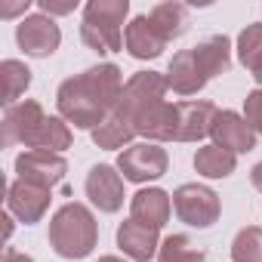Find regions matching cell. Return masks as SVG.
<instances>
[{
	"label": "cell",
	"mask_w": 262,
	"mask_h": 262,
	"mask_svg": "<svg viewBox=\"0 0 262 262\" xmlns=\"http://www.w3.org/2000/svg\"><path fill=\"white\" fill-rule=\"evenodd\" d=\"M194 170L207 179H225L237 170V155H231L219 145H204L194 155Z\"/></svg>",
	"instance_id": "obj_20"
},
{
	"label": "cell",
	"mask_w": 262,
	"mask_h": 262,
	"mask_svg": "<svg viewBox=\"0 0 262 262\" xmlns=\"http://www.w3.org/2000/svg\"><path fill=\"white\" fill-rule=\"evenodd\" d=\"M231 262H262V228L247 225L231 241Z\"/></svg>",
	"instance_id": "obj_24"
},
{
	"label": "cell",
	"mask_w": 262,
	"mask_h": 262,
	"mask_svg": "<svg viewBox=\"0 0 262 262\" xmlns=\"http://www.w3.org/2000/svg\"><path fill=\"white\" fill-rule=\"evenodd\" d=\"M250 182H253V188H256V191H262V161L250 170Z\"/></svg>",
	"instance_id": "obj_29"
},
{
	"label": "cell",
	"mask_w": 262,
	"mask_h": 262,
	"mask_svg": "<svg viewBox=\"0 0 262 262\" xmlns=\"http://www.w3.org/2000/svg\"><path fill=\"white\" fill-rule=\"evenodd\" d=\"M244 120L253 126L256 136H262V90L247 93V99H244Z\"/></svg>",
	"instance_id": "obj_26"
},
{
	"label": "cell",
	"mask_w": 262,
	"mask_h": 262,
	"mask_svg": "<svg viewBox=\"0 0 262 262\" xmlns=\"http://www.w3.org/2000/svg\"><path fill=\"white\" fill-rule=\"evenodd\" d=\"M123 47H126V53L133 56V59H142L145 62V59H158L167 50V40H164V34L155 28V22L145 13V16L129 19L126 34H123Z\"/></svg>",
	"instance_id": "obj_16"
},
{
	"label": "cell",
	"mask_w": 262,
	"mask_h": 262,
	"mask_svg": "<svg viewBox=\"0 0 262 262\" xmlns=\"http://www.w3.org/2000/svg\"><path fill=\"white\" fill-rule=\"evenodd\" d=\"M83 191L90 198V204L99 210V213H117L123 207V176L117 167L111 164H96L90 173H86V182H83Z\"/></svg>",
	"instance_id": "obj_10"
},
{
	"label": "cell",
	"mask_w": 262,
	"mask_h": 262,
	"mask_svg": "<svg viewBox=\"0 0 262 262\" xmlns=\"http://www.w3.org/2000/svg\"><path fill=\"white\" fill-rule=\"evenodd\" d=\"M158 262H207V250L188 234H167L158 250Z\"/></svg>",
	"instance_id": "obj_22"
},
{
	"label": "cell",
	"mask_w": 262,
	"mask_h": 262,
	"mask_svg": "<svg viewBox=\"0 0 262 262\" xmlns=\"http://www.w3.org/2000/svg\"><path fill=\"white\" fill-rule=\"evenodd\" d=\"M16 43L25 56H34V59H47L59 50L62 43V31L59 25L43 16V13H34V16H25L19 25H16Z\"/></svg>",
	"instance_id": "obj_8"
},
{
	"label": "cell",
	"mask_w": 262,
	"mask_h": 262,
	"mask_svg": "<svg viewBox=\"0 0 262 262\" xmlns=\"http://www.w3.org/2000/svg\"><path fill=\"white\" fill-rule=\"evenodd\" d=\"M173 210H176L179 222H185L191 228H210L222 216V201L213 188L185 182L173 191Z\"/></svg>",
	"instance_id": "obj_6"
},
{
	"label": "cell",
	"mask_w": 262,
	"mask_h": 262,
	"mask_svg": "<svg viewBox=\"0 0 262 262\" xmlns=\"http://www.w3.org/2000/svg\"><path fill=\"white\" fill-rule=\"evenodd\" d=\"M179 111V129H176V142H201L204 136H210L213 120L219 114V108L207 99H188V102H176Z\"/></svg>",
	"instance_id": "obj_14"
},
{
	"label": "cell",
	"mask_w": 262,
	"mask_h": 262,
	"mask_svg": "<svg viewBox=\"0 0 262 262\" xmlns=\"http://www.w3.org/2000/svg\"><path fill=\"white\" fill-rule=\"evenodd\" d=\"M99 262H123L120 256H99Z\"/></svg>",
	"instance_id": "obj_32"
},
{
	"label": "cell",
	"mask_w": 262,
	"mask_h": 262,
	"mask_svg": "<svg viewBox=\"0 0 262 262\" xmlns=\"http://www.w3.org/2000/svg\"><path fill=\"white\" fill-rule=\"evenodd\" d=\"M167 77L158 71H136L123 83L117 114H123L133 123L136 136H145L148 142H176L179 129V111L167 102Z\"/></svg>",
	"instance_id": "obj_2"
},
{
	"label": "cell",
	"mask_w": 262,
	"mask_h": 262,
	"mask_svg": "<svg viewBox=\"0 0 262 262\" xmlns=\"http://www.w3.org/2000/svg\"><path fill=\"white\" fill-rule=\"evenodd\" d=\"M50 201H53V188L34 185V182H25V179H13L10 188H7V210L25 225L40 222L50 210Z\"/></svg>",
	"instance_id": "obj_11"
},
{
	"label": "cell",
	"mask_w": 262,
	"mask_h": 262,
	"mask_svg": "<svg viewBox=\"0 0 262 262\" xmlns=\"http://www.w3.org/2000/svg\"><path fill=\"white\" fill-rule=\"evenodd\" d=\"M247 71H250V77H253V80H256V83L262 86V56H259V59H256V62H253V65H250Z\"/></svg>",
	"instance_id": "obj_31"
},
{
	"label": "cell",
	"mask_w": 262,
	"mask_h": 262,
	"mask_svg": "<svg viewBox=\"0 0 262 262\" xmlns=\"http://www.w3.org/2000/svg\"><path fill=\"white\" fill-rule=\"evenodd\" d=\"M71 126H68V120H62V117H56V114H47V120L40 123V129L34 133V139H31V145L28 148H43V151H56V155H62L65 148H71Z\"/></svg>",
	"instance_id": "obj_21"
},
{
	"label": "cell",
	"mask_w": 262,
	"mask_h": 262,
	"mask_svg": "<svg viewBox=\"0 0 262 262\" xmlns=\"http://www.w3.org/2000/svg\"><path fill=\"white\" fill-rule=\"evenodd\" d=\"M99 244V222L86 204L68 201L50 219V247L62 259H86Z\"/></svg>",
	"instance_id": "obj_4"
},
{
	"label": "cell",
	"mask_w": 262,
	"mask_h": 262,
	"mask_svg": "<svg viewBox=\"0 0 262 262\" xmlns=\"http://www.w3.org/2000/svg\"><path fill=\"white\" fill-rule=\"evenodd\" d=\"M173 213V198L164 188H139L129 201V219L145 222L151 228H164Z\"/></svg>",
	"instance_id": "obj_17"
},
{
	"label": "cell",
	"mask_w": 262,
	"mask_h": 262,
	"mask_svg": "<svg viewBox=\"0 0 262 262\" xmlns=\"http://www.w3.org/2000/svg\"><path fill=\"white\" fill-rule=\"evenodd\" d=\"M148 19L155 22V28L164 34V40H167V43H170V40H176V37H182V34L188 31V25H191L188 7H185V4H176V0L151 7Z\"/></svg>",
	"instance_id": "obj_18"
},
{
	"label": "cell",
	"mask_w": 262,
	"mask_h": 262,
	"mask_svg": "<svg viewBox=\"0 0 262 262\" xmlns=\"http://www.w3.org/2000/svg\"><path fill=\"white\" fill-rule=\"evenodd\" d=\"M210 136H213V145L231 151V155H247L256 148V133H253V126L244 120V114L237 111H219L216 120H213V129H210Z\"/></svg>",
	"instance_id": "obj_13"
},
{
	"label": "cell",
	"mask_w": 262,
	"mask_h": 262,
	"mask_svg": "<svg viewBox=\"0 0 262 262\" xmlns=\"http://www.w3.org/2000/svg\"><path fill=\"white\" fill-rule=\"evenodd\" d=\"M93 142L99 145V148H108V151H114V148H126V145H133V139H136V129H133V123H129L123 114H111L102 126H96L93 129Z\"/></svg>",
	"instance_id": "obj_19"
},
{
	"label": "cell",
	"mask_w": 262,
	"mask_h": 262,
	"mask_svg": "<svg viewBox=\"0 0 262 262\" xmlns=\"http://www.w3.org/2000/svg\"><path fill=\"white\" fill-rule=\"evenodd\" d=\"M259 56H262V22H253L237 34V59L244 68H250Z\"/></svg>",
	"instance_id": "obj_25"
},
{
	"label": "cell",
	"mask_w": 262,
	"mask_h": 262,
	"mask_svg": "<svg viewBox=\"0 0 262 262\" xmlns=\"http://www.w3.org/2000/svg\"><path fill=\"white\" fill-rule=\"evenodd\" d=\"M123 71L114 65V62H99L68 80L59 83V93H56V108H59V117L68 120V126L74 129H93L102 126L117 102H120V93H123Z\"/></svg>",
	"instance_id": "obj_1"
},
{
	"label": "cell",
	"mask_w": 262,
	"mask_h": 262,
	"mask_svg": "<svg viewBox=\"0 0 262 262\" xmlns=\"http://www.w3.org/2000/svg\"><path fill=\"white\" fill-rule=\"evenodd\" d=\"M68 173V161L56 151H43V148H28L16 158V179L53 188L65 179Z\"/></svg>",
	"instance_id": "obj_9"
},
{
	"label": "cell",
	"mask_w": 262,
	"mask_h": 262,
	"mask_svg": "<svg viewBox=\"0 0 262 262\" xmlns=\"http://www.w3.org/2000/svg\"><path fill=\"white\" fill-rule=\"evenodd\" d=\"M161 228H151L145 222L136 219H126L117 225V247L123 250V256H129L133 262H151L161 250Z\"/></svg>",
	"instance_id": "obj_15"
},
{
	"label": "cell",
	"mask_w": 262,
	"mask_h": 262,
	"mask_svg": "<svg viewBox=\"0 0 262 262\" xmlns=\"http://www.w3.org/2000/svg\"><path fill=\"white\" fill-rule=\"evenodd\" d=\"M228 68H231V40L225 34H210L198 47L179 50L170 59V68L164 77L176 96H194Z\"/></svg>",
	"instance_id": "obj_3"
},
{
	"label": "cell",
	"mask_w": 262,
	"mask_h": 262,
	"mask_svg": "<svg viewBox=\"0 0 262 262\" xmlns=\"http://www.w3.org/2000/svg\"><path fill=\"white\" fill-rule=\"evenodd\" d=\"M126 16L129 0H90L80 19V40L96 53H120Z\"/></svg>",
	"instance_id": "obj_5"
},
{
	"label": "cell",
	"mask_w": 262,
	"mask_h": 262,
	"mask_svg": "<svg viewBox=\"0 0 262 262\" xmlns=\"http://www.w3.org/2000/svg\"><path fill=\"white\" fill-rule=\"evenodd\" d=\"M37 7H40V13L43 16H68V13H74V7H77V0H37Z\"/></svg>",
	"instance_id": "obj_27"
},
{
	"label": "cell",
	"mask_w": 262,
	"mask_h": 262,
	"mask_svg": "<svg viewBox=\"0 0 262 262\" xmlns=\"http://www.w3.org/2000/svg\"><path fill=\"white\" fill-rule=\"evenodd\" d=\"M43 120H47V111L34 99L10 105L4 111V123H0V126H4V145H25L28 148Z\"/></svg>",
	"instance_id": "obj_12"
},
{
	"label": "cell",
	"mask_w": 262,
	"mask_h": 262,
	"mask_svg": "<svg viewBox=\"0 0 262 262\" xmlns=\"http://www.w3.org/2000/svg\"><path fill=\"white\" fill-rule=\"evenodd\" d=\"M4 262H34L31 256H25V253H16V250H7L4 253Z\"/></svg>",
	"instance_id": "obj_30"
},
{
	"label": "cell",
	"mask_w": 262,
	"mask_h": 262,
	"mask_svg": "<svg viewBox=\"0 0 262 262\" xmlns=\"http://www.w3.org/2000/svg\"><path fill=\"white\" fill-rule=\"evenodd\" d=\"M0 77H4V105H16V99L28 90L31 83V68L19 59H4L0 62Z\"/></svg>",
	"instance_id": "obj_23"
},
{
	"label": "cell",
	"mask_w": 262,
	"mask_h": 262,
	"mask_svg": "<svg viewBox=\"0 0 262 262\" xmlns=\"http://www.w3.org/2000/svg\"><path fill=\"white\" fill-rule=\"evenodd\" d=\"M167 167L170 158L158 142H133L117 155V170L126 182H139V185L155 182L167 173Z\"/></svg>",
	"instance_id": "obj_7"
},
{
	"label": "cell",
	"mask_w": 262,
	"mask_h": 262,
	"mask_svg": "<svg viewBox=\"0 0 262 262\" xmlns=\"http://www.w3.org/2000/svg\"><path fill=\"white\" fill-rule=\"evenodd\" d=\"M28 7H31V0H22V4H10V7L0 10V16H4V19H13L16 13H28Z\"/></svg>",
	"instance_id": "obj_28"
}]
</instances>
